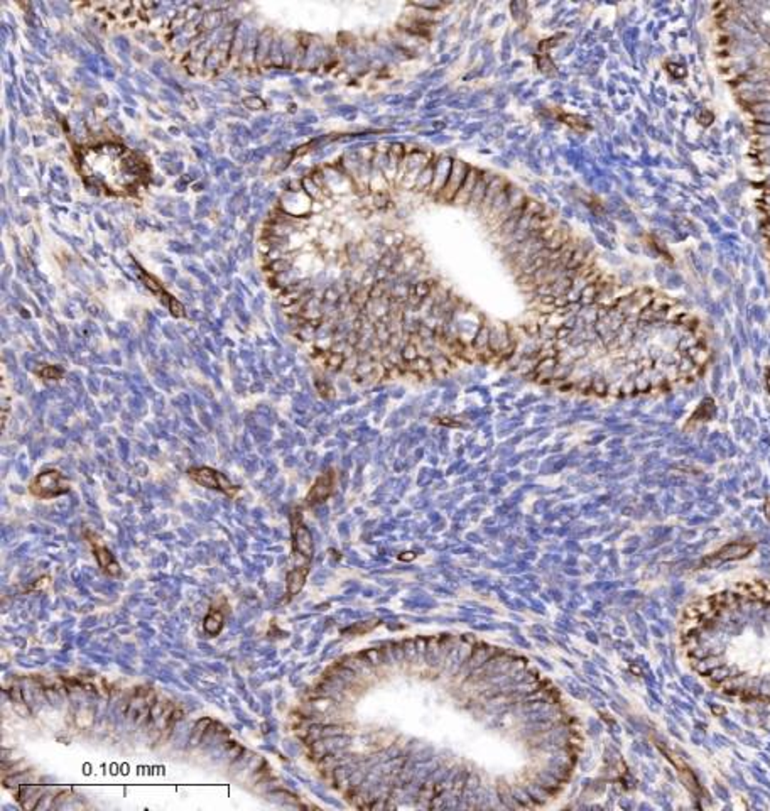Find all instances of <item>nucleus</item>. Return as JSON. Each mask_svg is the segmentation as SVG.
Returning a JSON list of instances; mask_svg holds the SVG:
<instances>
[{
	"label": "nucleus",
	"instance_id": "7ed1b4c3",
	"mask_svg": "<svg viewBox=\"0 0 770 811\" xmlns=\"http://www.w3.org/2000/svg\"><path fill=\"white\" fill-rule=\"evenodd\" d=\"M188 475L189 478L194 480V482L199 483L201 487L220 491L228 497H233L235 493L238 492L237 486H233L223 473L215 469H210V466H196V469H189Z\"/></svg>",
	"mask_w": 770,
	"mask_h": 811
},
{
	"label": "nucleus",
	"instance_id": "0eeeda50",
	"mask_svg": "<svg viewBox=\"0 0 770 811\" xmlns=\"http://www.w3.org/2000/svg\"><path fill=\"white\" fill-rule=\"evenodd\" d=\"M307 577V565L306 566H296L288 577V593L289 595H296V593L305 587Z\"/></svg>",
	"mask_w": 770,
	"mask_h": 811
},
{
	"label": "nucleus",
	"instance_id": "39448f33",
	"mask_svg": "<svg viewBox=\"0 0 770 811\" xmlns=\"http://www.w3.org/2000/svg\"><path fill=\"white\" fill-rule=\"evenodd\" d=\"M292 538H294V550H296V553L305 556L306 560H310L312 556V538L310 531H307L302 524H294Z\"/></svg>",
	"mask_w": 770,
	"mask_h": 811
},
{
	"label": "nucleus",
	"instance_id": "423d86ee",
	"mask_svg": "<svg viewBox=\"0 0 770 811\" xmlns=\"http://www.w3.org/2000/svg\"><path fill=\"white\" fill-rule=\"evenodd\" d=\"M332 491H333V475L332 473L321 475V477L316 480L315 486H312L310 496H307V502H310V504L323 502L326 497L332 493Z\"/></svg>",
	"mask_w": 770,
	"mask_h": 811
},
{
	"label": "nucleus",
	"instance_id": "f03ea898",
	"mask_svg": "<svg viewBox=\"0 0 770 811\" xmlns=\"http://www.w3.org/2000/svg\"><path fill=\"white\" fill-rule=\"evenodd\" d=\"M29 491L39 499H54L70 492V482L58 470H44L33 478Z\"/></svg>",
	"mask_w": 770,
	"mask_h": 811
},
{
	"label": "nucleus",
	"instance_id": "20e7f679",
	"mask_svg": "<svg viewBox=\"0 0 770 811\" xmlns=\"http://www.w3.org/2000/svg\"><path fill=\"white\" fill-rule=\"evenodd\" d=\"M87 536L90 539V545L93 548V555L95 558H97V563L100 568L103 570V572L108 573V575H119L120 573V566L117 563V560L113 558V555L110 553V550L105 545H102L100 543V539L97 536H93L92 533H87Z\"/></svg>",
	"mask_w": 770,
	"mask_h": 811
},
{
	"label": "nucleus",
	"instance_id": "1a4fd4ad",
	"mask_svg": "<svg viewBox=\"0 0 770 811\" xmlns=\"http://www.w3.org/2000/svg\"><path fill=\"white\" fill-rule=\"evenodd\" d=\"M41 374H43L44 377H48V379H58V377H60V375H61V370L49 369V370H46V372H44V370H43V372H41Z\"/></svg>",
	"mask_w": 770,
	"mask_h": 811
},
{
	"label": "nucleus",
	"instance_id": "6e6552de",
	"mask_svg": "<svg viewBox=\"0 0 770 811\" xmlns=\"http://www.w3.org/2000/svg\"><path fill=\"white\" fill-rule=\"evenodd\" d=\"M223 624H225L223 614H221L220 610L213 609L210 614H208L205 617L203 629H205V632L208 634V636H218V634L221 632V629H223Z\"/></svg>",
	"mask_w": 770,
	"mask_h": 811
},
{
	"label": "nucleus",
	"instance_id": "f257e3e1",
	"mask_svg": "<svg viewBox=\"0 0 770 811\" xmlns=\"http://www.w3.org/2000/svg\"><path fill=\"white\" fill-rule=\"evenodd\" d=\"M81 173L95 188L108 194L129 197L146 183L149 169L137 154L117 144L88 147L80 157Z\"/></svg>",
	"mask_w": 770,
	"mask_h": 811
}]
</instances>
